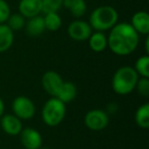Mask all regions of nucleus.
<instances>
[{
  "instance_id": "nucleus-1",
  "label": "nucleus",
  "mask_w": 149,
  "mask_h": 149,
  "mask_svg": "<svg viewBox=\"0 0 149 149\" xmlns=\"http://www.w3.org/2000/svg\"><path fill=\"white\" fill-rule=\"evenodd\" d=\"M139 44V34L129 23H116L109 30L107 37V47L113 54L127 56L137 49Z\"/></svg>"
},
{
  "instance_id": "nucleus-2",
  "label": "nucleus",
  "mask_w": 149,
  "mask_h": 149,
  "mask_svg": "<svg viewBox=\"0 0 149 149\" xmlns=\"http://www.w3.org/2000/svg\"><path fill=\"white\" fill-rule=\"evenodd\" d=\"M41 85L48 95L61 100L65 104L70 103L77 97V86L72 82L64 81L54 70H48L42 76Z\"/></svg>"
},
{
  "instance_id": "nucleus-3",
  "label": "nucleus",
  "mask_w": 149,
  "mask_h": 149,
  "mask_svg": "<svg viewBox=\"0 0 149 149\" xmlns=\"http://www.w3.org/2000/svg\"><path fill=\"white\" fill-rule=\"evenodd\" d=\"M138 79L139 76L133 66H120L114 72L113 76H112V91L120 96L129 95L135 90Z\"/></svg>"
},
{
  "instance_id": "nucleus-4",
  "label": "nucleus",
  "mask_w": 149,
  "mask_h": 149,
  "mask_svg": "<svg viewBox=\"0 0 149 149\" xmlns=\"http://www.w3.org/2000/svg\"><path fill=\"white\" fill-rule=\"evenodd\" d=\"M118 21V13L110 5H102L91 13L89 22L92 30L98 32L109 31Z\"/></svg>"
},
{
  "instance_id": "nucleus-5",
  "label": "nucleus",
  "mask_w": 149,
  "mask_h": 149,
  "mask_svg": "<svg viewBox=\"0 0 149 149\" xmlns=\"http://www.w3.org/2000/svg\"><path fill=\"white\" fill-rule=\"evenodd\" d=\"M66 114V104L55 97H50L44 103L41 110L43 123L48 127H56L64 120Z\"/></svg>"
},
{
  "instance_id": "nucleus-6",
  "label": "nucleus",
  "mask_w": 149,
  "mask_h": 149,
  "mask_svg": "<svg viewBox=\"0 0 149 149\" xmlns=\"http://www.w3.org/2000/svg\"><path fill=\"white\" fill-rule=\"evenodd\" d=\"M13 113L22 120H30L34 118L36 113V105L31 98L27 96H17L13 99Z\"/></svg>"
},
{
  "instance_id": "nucleus-7",
  "label": "nucleus",
  "mask_w": 149,
  "mask_h": 149,
  "mask_svg": "<svg viewBox=\"0 0 149 149\" xmlns=\"http://www.w3.org/2000/svg\"><path fill=\"white\" fill-rule=\"evenodd\" d=\"M84 124L89 130L99 132L107 128L109 124V114L103 109L94 108L85 114Z\"/></svg>"
},
{
  "instance_id": "nucleus-8",
  "label": "nucleus",
  "mask_w": 149,
  "mask_h": 149,
  "mask_svg": "<svg viewBox=\"0 0 149 149\" xmlns=\"http://www.w3.org/2000/svg\"><path fill=\"white\" fill-rule=\"evenodd\" d=\"M91 26L88 22L82 19H74L68 25V34L74 41H86L93 33Z\"/></svg>"
},
{
  "instance_id": "nucleus-9",
  "label": "nucleus",
  "mask_w": 149,
  "mask_h": 149,
  "mask_svg": "<svg viewBox=\"0 0 149 149\" xmlns=\"http://www.w3.org/2000/svg\"><path fill=\"white\" fill-rule=\"evenodd\" d=\"M19 136L25 149H39L43 143L42 135L34 128H23Z\"/></svg>"
},
{
  "instance_id": "nucleus-10",
  "label": "nucleus",
  "mask_w": 149,
  "mask_h": 149,
  "mask_svg": "<svg viewBox=\"0 0 149 149\" xmlns=\"http://www.w3.org/2000/svg\"><path fill=\"white\" fill-rule=\"evenodd\" d=\"M0 125H1V129L3 130V132L11 137L19 136L21 131L23 130L22 120H19L13 113L3 114L0 118Z\"/></svg>"
},
{
  "instance_id": "nucleus-11",
  "label": "nucleus",
  "mask_w": 149,
  "mask_h": 149,
  "mask_svg": "<svg viewBox=\"0 0 149 149\" xmlns=\"http://www.w3.org/2000/svg\"><path fill=\"white\" fill-rule=\"evenodd\" d=\"M19 13L26 19H31L42 13V0H21Z\"/></svg>"
},
{
  "instance_id": "nucleus-12",
  "label": "nucleus",
  "mask_w": 149,
  "mask_h": 149,
  "mask_svg": "<svg viewBox=\"0 0 149 149\" xmlns=\"http://www.w3.org/2000/svg\"><path fill=\"white\" fill-rule=\"evenodd\" d=\"M130 24L139 35L147 36L149 34V15L146 11H137Z\"/></svg>"
},
{
  "instance_id": "nucleus-13",
  "label": "nucleus",
  "mask_w": 149,
  "mask_h": 149,
  "mask_svg": "<svg viewBox=\"0 0 149 149\" xmlns=\"http://www.w3.org/2000/svg\"><path fill=\"white\" fill-rule=\"evenodd\" d=\"M26 33L30 37H39L46 31L45 25H44V19L41 15H36L31 19H28L25 25Z\"/></svg>"
},
{
  "instance_id": "nucleus-14",
  "label": "nucleus",
  "mask_w": 149,
  "mask_h": 149,
  "mask_svg": "<svg viewBox=\"0 0 149 149\" xmlns=\"http://www.w3.org/2000/svg\"><path fill=\"white\" fill-rule=\"evenodd\" d=\"M88 45L94 52L99 53L104 51L107 48V36L104 34V32L95 31L88 39Z\"/></svg>"
},
{
  "instance_id": "nucleus-15",
  "label": "nucleus",
  "mask_w": 149,
  "mask_h": 149,
  "mask_svg": "<svg viewBox=\"0 0 149 149\" xmlns=\"http://www.w3.org/2000/svg\"><path fill=\"white\" fill-rule=\"evenodd\" d=\"M15 41L13 31L6 24H0V53L6 52Z\"/></svg>"
},
{
  "instance_id": "nucleus-16",
  "label": "nucleus",
  "mask_w": 149,
  "mask_h": 149,
  "mask_svg": "<svg viewBox=\"0 0 149 149\" xmlns=\"http://www.w3.org/2000/svg\"><path fill=\"white\" fill-rule=\"evenodd\" d=\"M63 6L70 10L76 19L82 17L87 11V4L85 0H63Z\"/></svg>"
},
{
  "instance_id": "nucleus-17",
  "label": "nucleus",
  "mask_w": 149,
  "mask_h": 149,
  "mask_svg": "<svg viewBox=\"0 0 149 149\" xmlns=\"http://www.w3.org/2000/svg\"><path fill=\"white\" fill-rule=\"evenodd\" d=\"M135 123L141 129L147 130L149 128V103L140 105L135 112Z\"/></svg>"
},
{
  "instance_id": "nucleus-18",
  "label": "nucleus",
  "mask_w": 149,
  "mask_h": 149,
  "mask_svg": "<svg viewBox=\"0 0 149 149\" xmlns=\"http://www.w3.org/2000/svg\"><path fill=\"white\" fill-rule=\"evenodd\" d=\"M45 29L50 32H56L60 29L62 25L61 17H59L57 13H45L43 17Z\"/></svg>"
},
{
  "instance_id": "nucleus-19",
  "label": "nucleus",
  "mask_w": 149,
  "mask_h": 149,
  "mask_svg": "<svg viewBox=\"0 0 149 149\" xmlns=\"http://www.w3.org/2000/svg\"><path fill=\"white\" fill-rule=\"evenodd\" d=\"M139 77L149 78V55L145 54L140 57L135 62V65L133 66Z\"/></svg>"
},
{
  "instance_id": "nucleus-20",
  "label": "nucleus",
  "mask_w": 149,
  "mask_h": 149,
  "mask_svg": "<svg viewBox=\"0 0 149 149\" xmlns=\"http://www.w3.org/2000/svg\"><path fill=\"white\" fill-rule=\"evenodd\" d=\"M6 24L10 30L15 31H21L25 28L26 25V17H24L21 13H13V15H10L8 17V19L6 21Z\"/></svg>"
},
{
  "instance_id": "nucleus-21",
  "label": "nucleus",
  "mask_w": 149,
  "mask_h": 149,
  "mask_svg": "<svg viewBox=\"0 0 149 149\" xmlns=\"http://www.w3.org/2000/svg\"><path fill=\"white\" fill-rule=\"evenodd\" d=\"M63 6V0H42V13H57Z\"/></svg>"
},
{
  "instance_id": "nucleus-22",
  "label": "nucleus",
  "mask_w": 149,
  "mask_h": 149,
  "mask_svg": "<svg viewBox=\"0 0 149 149\" xmlns=\"http://www.w3.org/2000/svg\"><path fill=\"white\" fill-rule=\"evenodd\" d=\"M135 90L142 97L145 98L149 97V78L139 77L136 84V87H135Z\"/></svg>"
},
{
  "instance_id": "nucleus-23",
  "label": "nucleus",
  "mask_w": 149,
  "mask_h": 149,
  "mask_svg": "<svg viewBox=\"0 0 149 149\" xmlns=\"http://www.w3.org/2000/svg\"><path fill=\"white\" fill-rule=\"evenodd\" d=\"M10 7L5 0H0V24H5L10 15Z\"/></svg>"
},
{
  "instance_id": "nucleus-24",
  "label": "nucleus",
  "mask_w": 149,
  "mask_h": 149,
  "mask_svg": "<svg viewBox=\"0 0 149 149\" xmlns=\"http://www.w3.org/2000/svg\"><path fill=\"white\" fill-rule=\"evenodd\" d=\"M4 110H5V105H4V101L1 97H0V118L4 114Z\"/></svg>"
},
{
  "instance_id": "nucleus-25",
  "label": "nucleus",
  "mask_w": 149,
  "mask_h": 149,
  "mask_svg": "<svg viewBox=\"0 0 149 149\" xmlns=\"http://www.w3.org/2000/svg\"><path fill=\"white\" fill-rule=\"evenodd\" d=\"M145 51H146V54L149 53V38L148 37L145 40Z\"/></svg>"
},
{
  "instance_id": "nucleus-26",
  "label": "nucleus",
  "mask_w": 149,
  "mask_h": 149,
  "mask_svg": "<svg viewBox=\"0 0 149 149\" xmlns=\"http://www.w3.org/2000/svg\"><path fill=\"white\" fill-rule=\"evenodd\" d=\"M39 149H50V148H48V147H45V146H41Z\"/></svg>"
},
{
  "instance_id": "nucleus-27",
  "label": "nucleus",
  "mask_w": 149,
  "mask_h": 149,
  "mask_svg": "<svg viewBox=\"0 0 149 149\" xmlns=\"http://www.w3.org/2000/svg\"><path fill=\"white\" fill-rule=\"evenodd\" d=\"M23 149H25V148H23Z\"/></svg>"
}]
</instances>
